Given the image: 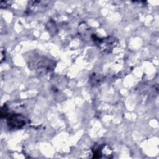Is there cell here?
I'll return each mask as SVG.
<instances>
[{
	"mask_svg": "<svg viewBox=\"0 0 159 159\" xmlns=\"http://www.w3.org/2000/svg\"><path fill=\"white\" fill-rule=\"evenodd\" d=\"M7 124L12 128L19 129L25 124V120L19 114H12L7 117Z\"/></svg>",
	"mask_w": 159,
	"mask_h": 159,
	"instance_id": "1",
	"label": "cell"
}]
</instances>
